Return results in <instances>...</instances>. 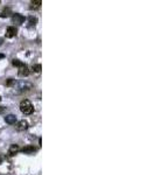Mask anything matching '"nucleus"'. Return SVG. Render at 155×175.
I'll use <instances>...</instances> for the list:
<instances>
[{"label":"nucleus","mask_w":155,"mask_h":175,"mask_svg":"<svg viewBox=\"0 0 155 175\" xmlns=\"http://www.w3.org/2000/svg\"><path fill=\"white\" fill-rule=\"evenodd\" d=\"M12 20H13V22L16 23V25H21V23L25 22V16L22 15V14H19V13H15V14H13V16H12Z\"/></svg>","instance_id":"20e7f679"},{"label":"nucleus","mask_w":155,"mask_h":175,"mask_svg":"<svg viewBox=\"0 0 155 175\" xmlns=\"http://www.w3.org/2000/svg\"><path fill=\"white\" fill-rule=\"evenodd\" d=\"M16 33H18V29H16V27L14 26H8L7 29H6V38H13L16 35Z\"/></svg>","instance_id":"7ed1b4c3"},{"label":"nucleus","mask_w":155,"mask_h":175,"mask_svg":"<svg viewBox=\"0 0 155 175\" xmlns=\"http://www.w3.org/2000/svg\"><path fill=\"white\" fill-rule=\"evenodd\" d=\"M27 22H28V27H33V26H35V25H36L37 18L30 15L29 18H28V20H27Z\"/></svg>","instance_id":"f8f14e48"},{"label":"nucleus","mask_w":155,"mask_h":175,"mask_svg":"<svg viewBox=\"0 0 155 175\" xmlns=\"http://www.w3.org/2000/svg\"><path fill=\"white\" fill-rule=\"evenodd\" d=\"M23 153H26V154H33V153H35L37 151V148L34 146V145H27V146H25L21 150Z\"/></svg>","instance_id":"423d86ee"},{"label":"nucleus","mask_w":155,"mask_h":175,"mask_svg":"<svg viewBox=\"0 0 155 175\" xmlns=\"http://www.w3.org/2000/svg\"><path fill=\"white\" fill-rule=\"evenodd\" d=\"M0 100H1V97H0Z\"/></svg>","instance_id":"6ab92c4d"},{"label":"nucleus","mask_w":155,"mask_h":175,"mask_svg":"<svg viewBox=\"0 0 155 175\" xmlns=\"http://www.w3.org/2000/svg\"><path fill=\"white\" fill-rule=\"evenodd\" d=\"M20 151V147H19V145H11L9 146V148H8V152H7V155L8 156H13L14 154H16V153Z\"/></svg>","instance_id":"39448f33"},{"label":"nucleus","mask_w":155,"mask_h":175,"mask_svg":"<svg viewBox=\"0 0 155 175\" xmlns=\"http://www.w3.org/2000/svg\"><path fill=\"white\" fill-rule=\"evenodd\" d=\"M14 83H15V79H13V78H9L7 82H6V85H7V86H12Z\"/></svg>","instance_id":"2eb2a0df"},{"label":"nucleus","mask_w":155,"mask_h":175,"mask_svg":"<svg viewBox=\"0 0 155 175\" xmlns=\"http://www.w3.org/2000/svg\"><path fill=\"white\" fill-rule=\"evenodd\" d=\"M5 122L7 123V124H9V125H13V124L16 123V117H15L14 114H8V116L5 117Z\"/></svg>","instance_id":"1a4fd4ad"},{"label":"nucleus","mask_w":155,"mask_h":175,"mask_svg":"<svg viewBox=\"0 0 155 175\" xmlns=\"http://www.w3.org/2000/svg\"><path fill=\"white\" fill-rule=\"evenodd\" d=\"M12 14V11L9 7H5L1 12H0V18H8Z\"/></svg>","instance_id":"9d476101"},{"label":"nucleus","mask_w":155,"mask_h":175,"mask_svg":"<svg viewBox=\"0 0 155 175\" xmlns=\"http://www.w3.org/2000/svg\"><path fill=\"white\" fill-rule=\"evenodd\" d=\"M4 57H5V55H4V54H0V60L4 59Z\"/></svg>","instance_id":"f3484780"},{"label":"nucleus","mask_w":155,"mask_h":175,"mask_svg":"<svg viewBox=\"0 0 155 175\" xmlns=\"http://www.w3.org/2000/svg\"><path fill=\"white\" fill-rule=\"evenodd\" d=\"M41 4H42V1L41 0H35V1H32L29 5V9H37V8H40L41 6Z\"/></svg>","instance_id":"9b49d317"},{"label":"nucleus","mask_w":155,"mask_h":175,"mask_svg":"<svg viewBox=\"0 0 155 175\" xmlns=\"http://www.w3.org/2000/svg\"><path fill=\"white\" fill-rule=\"evenodd\" d=\"M28 127H29V124H28L27 120H25V119L18 122L16 125H15V129L18 130V131H25V130H27Z\"/></svg>","instance_id":"f03ea898"},{"label":"nucleus","mask_w":155,"mask_h":175,"mask_svg":"<svg viewBox=\"0 0 155 175\" xmlns=\"http://www.w3.org/2000/svg\"><path fill=\"white\" fill-rule=\"evenodd\" d=\"M19 89H20V92H28L30 91V89H33V85L30 83H21Z\"/></svg>","instance_id":"6e6552de"},{"label":"nucleus","mask_w":155,"mask_h":175,"mask_svg":"<svg viewBox=\"0 0 155 175\" xmlns=\"http://www.w3.org/2000/svg\"><path fill=\"white\" fill-rule=\"evenodd\" d=\"M29 68L25 64L23 67H21V68H19V71H18V75L20 77H26V76H28L29 75Z\"/></svg>","instance_id":"0eeeda50"},{"label":"nucleus","mask_w":155,"mask_h":175,"mask_svg":"<svg viewBox=\"0 0 155 175\" xmlns=\"http://www.w3.org/2000/svg\"><path fill=\"white\" fill-rule=\"evenodd\" d=\"M12 63H13V66H14V67H18V68H21V67H23V66H25V63H23V62H21L20 60H13V61H12Z\"/></svg>","instance_id":"ddd939ff"},{"label":"nucleus","mask_w":155,"mask_h":175,"mask_svg":"<svg viewBox=\"0 0 155 175\" xmlns=\"http://www.w3.org/2000/svg\"><path fill=\"white\" fill-rule=\"evenodd\" d=\"M20 111L25 114H32L34 112V106L28 99H23L20 103Z\"/></svg>","instance_id":"f257e3e1"},{"label":"nucleus","mask_w":155,"mask_h":175,"mask_svg":"<svg viewBox=\"0 0 155 175\" xmlns=\"http://www.w3.org/2000/svg\"><path fill=\"white\" fill-rule=\"evenodd\" d=\"M41 69H42L41 64H34V66L30 68V70H32V71H34V72H40V71H41Z\"/></svg>","instance_id":"4468645a"},{"label":"nucleus","mask_w":155,"mask_h":175,"mask_svg":"<svg viewBox=\"0 0 155 175\" xmlns=\"http://www.w3.org/2000/svg\"><path fill=\"white\" fill-rule=\"evenodd\" d=\"M6 111V107H4V106H0V113H4Z\"/></svg>","instance_id":"dca6fc26"},{"label":"nucleus","mask_w":155,"mask_h":175,"mask_svg":"<svg viewBox=\"0 0 155 175\" xmlns=\"http://www.w3.org/2000/svg\"><path fill=\"white\" fill-rule=\"evenodd\" d=\"M1 43H2V39H0V45H1Z\"/></svg>","instance_id":"a211bd4d"}]
</instances>
